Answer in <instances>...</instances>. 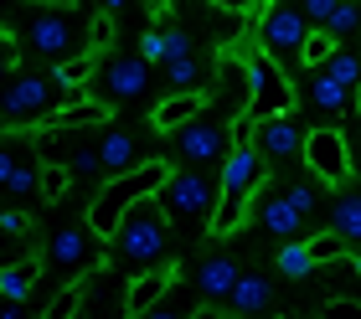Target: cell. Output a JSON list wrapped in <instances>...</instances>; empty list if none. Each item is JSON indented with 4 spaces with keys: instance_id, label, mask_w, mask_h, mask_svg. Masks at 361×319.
I'll list each match as a JSON object with an SVG mask.
<instances>
[{
    "instance_id": "cell-1",
    "label": "cell",
    "mask_w": 361,
    "mask_h": 319,
    "mask_svg": "<svg viewBox=\"0 0 361 319\" xmlns=\"http://www.w3.org/2000/svg\"><path fill=\"white\" fill-rule=\"evenodd\" d=\"M171 227L176 216L166 211V201H160V191L140 196L135 206H129L119 216V232L109 237V263H129V268H145L155 258H166L171 247Z\"/></svg>"
},
{
    "instance_id": "cell-2",
    "label": "cell",
    "mask_w": 361,
    "mask_h": 319,
    "mask_svg": "<svg viewBox=\"0 0 361 319\" xmlns=\"http://www.w3.org/2000/svg\"><path fill=\"white\" fill-rule=\"evenodd\" d=\"M11 31H21L26 46L37 57H47V62H73V57H88V46H98L93 42V21L78 11V0L73 6H37L26 26L11 21Z\"/></svg>"
},
{
    "instance_id": "cell-3",
    "label": "cell",
    "mask_w": 361,
    "mask_h": 319,
    "mask_svg": "<svg viewBox=\"0 0 361 319\" xmlns=\"http://www.w3.org/2000/svg\"><path fill=\"white\" fill-rule=\"evenodd\" d=\"M171 175H176V170H171L166 160H145V165H135V170H124V175H109V186L88 201V216H83V222L98 232V237H114V232H119V216L135 206L140 196L160 191Z\"/></svg>"
},
{
    "instance_id": "cell-4",
    "label": "cell",
    "mask_w": 361,
    "mask_h": 319,
    "mask_svg": "<svg viewBox=\"0 0 361 319\" xmlns=\"http://www.w3.org/2000/svg\"><path fill=\"white\" fill-rule=\"evenodd\" d=\"M62 108V82L57 73H16L6 88V129L47 124Z\"/></svg>"
},
{
    "instance_id": "cell-5",
    "label": "cell",
    "mask_w": 361,
    "mask_h": 319,
    "mask_svg": "<svg viewBox=\"0 0 361 319\" xmlns=\"http://www.w3.org/2000/svg\"><path fill=\"white\" fill-rule=\"evenodd\" d=\"M217 196H222V180L207 175V165H186V170H176L166 186H160V201H166V211L176 222H212V211H217Z\"/></svg>"
},
{
    "instance_id": "cell-6",
    "label": "cell",
    "mask_w": 361,
    "mask_h": 319,
    "mask_svg": "<svg viewBox=\"0 0 361 319\" xmlns=\"http://www.w3.org/2000/svg\"><path fill=\"white\" fill-rule=\"evenodd\" d=\"M42 263H47V273H57V278H83L98 263H109V237H98L88 222L83 227H62V232H52Z\"/></svg>"
},
{
    "instance_id": "cell-7",
    "label": "cell",
    "mask_w": 361,
    "mask_h": 319,
    "mask_svg": "<svg viewBox=\"0 0 361 319\" xmlns=\"http://www.w3.org/2000/svg\"><path fill=\"white\" fill-rule=\"evenodd\" d=\"M305 37H310V15L300 11V0H269L258 15V46L274 62H294L305 52Z\"/></svg>"
},
{
    "instance_id": "cell-8",
    "label": "cell",
    "mask_w": 361,
    "mask_h": 319,
    "mask_svg": "<svg viewBox=\"0 0 361 319\" xmlns=\"http://www.w3.org/2000/svg\"><path fill=\"white\" fill-rule=\"evenodd\" d=\"M171 139H176V155L186 160V165H222L227 160V149H233V124H222V119H202L196 113L191 124H180L171 129Z\"/></svg>"
},
{
    "instance_id": "cell-9",
    "label": "cell",
    "mask_w": 361,
    "mask_h": 319,
    "mask_svg": "<svg viewBox=\"0 0 361 319\" xmlns=\"http://www.w3.org/2000/svg\"><path fill=\"white\" fill-rule=\"evenodd\" d=\"M300 160L310 165V175H315V180H325V186H346V180H351V144H346V134H341L336 124L310 129Z\"/></svg>"
},
{
    "instance_id": "cell-10",
    "label": "cell",
    "mask_w": 361,
    "mask_h": 319,
    "mask_svg": "<svg viewBox=\"0 0 361 319\" xmlns=\"http://www.w3.org/2000/svg\"><path fill=\"white\" fill-rule=\"evenodd\" d=\"M248 113H294V88L284 82V73H279V62L258 46V52L248 57Z\"/></svg>"
},
{
    "instance_id": "cell-11",
    "label": "cell",
    "mask_w": 361,
    "mask_h": 319,
    "mask_svg": "<svg viewBox=\"0 0 361 319\" xmlns=\"http://www.w3.org/2000/svg\"><path fill=\"white\" fill-rule=\"evenodd\" d=\"M150 73L155 62L150 57H114L104 73H98V93L109 98V104H129V98H145V88H150Z\"/></svg>"
},
{
    "instance_id": "cell-12",
    "label": "cell",
    "mask_w": 361,
    "mask_h": 319,
    "mask_svg": "<svg viewBox=\"0 0 361 319\" xmlns=\"http://www.w3.org/2000/svg\"><path fill=\"white\" fill-rule=\"evenodd\" d=\"M253 144L269 160H289V155H305V129L294 124V113H264L253 129Z\"/></svg>"
},
{
    "instance_id": "cell-13",
    "label": "cell",
    "mask_w": 361,
    "mask_h": 319,
    "mask_svg": "<svg viewBox=\"0 0 361 319\" xmlns=\"http://www.w3.org/2000/svg\"><path fill=\"white\" fill-rule=\"evenodd\" d=\"M264 149H258L253 139L248 144H233V149H227V160H222V191H243V196H253L258 186H264Z\"/></svg>"
},
{
    "instance_id": "cell-14",
    "label": "cell",
    "mask_w": 361,
    "mask_h": 319,
    "mask_svg": "<svg viewBox=\"0 0 361 319\" xmlns=\"http://www.w3.org/2000/svg\"><path fill=\"white\" fill-rule=\"evenodd\" d=\"M171 283H176V268H171V273H140V278H129V289H124V314H129V319L155 314V304L171 294Z\"/></svg>"
},
{
    "instance_id": "cell-15",
    "label": "cell",
    "mask_w": 361,
    "mask_h": 319,
    "mask_svg": "<svg viewBox=\"0 0 361 319\" xmlns=\"http://www.w3.org/2000/svg\"><path fill=\"white\" fill-rule=\"evenodd\" d=\"M207 108V98H202V88H186V93H166L160 104L150 108V124L160 129V134H171V129H180V124H191L196 113Z\"/></svg>"
},
{
    "instance_id": "cell-16",
    "label": "cell",
    "mask_w": 361,
    "mask_h": 319,
    "mask_svg": "<svg viewBox=\"0 0 361 319\" xmlns=\"http://www.w3.org/2000/svg\"><path fill=\"white\" fill-rule=\"evenodd\" d=\"M238 278H243V268L233 258H207L196 268V294H202L207 304H227V294H233Z\"/></svg>"
},
{
    "instance_id": "cell-17",
    "label": "cell",
    "mask_w": 361,
    "mask_h": 319,
    "mask_svg": "<svg viewBox=\"0 0 361 319\" xmlns=\"http://www.w3.org/2000/svg\"><path fill=\"white\" fill-rule=\"evenodd\" d=\"M98 155H104V175H124V170H135V165H145L140 160V144H135V134H129V129H104Z\"/></svg>"
},
{
    "instance_id": "cell-18",
    "label": "cell",
    "mask_w": 361,
    "mask_h": 319,
    "mask_svg": "<svg viewBox=\"0 0 361 319\" xmlns=\"http://www.w3.org/2000/svg\"><path fill=\"white\" fill-rule=\"evenodd\" d=\"M310 104H315L320 113H346L351 104H356V93L346 88V82H341V77H331V73H325V67H315V77H310Z\"/></svg>"
},
{
    "instance_id": "cell-19",
    "label": "cell",
    "mask_w": 361,
    "mask_h": 319,
    "mask_svg": "<svg viewBox=\"0 0 361 319\" xmlns=\"http://www.w3.org/2000/svg\"><path fill=\"white\" fill-rule=\"evenodd\" d=\"M269 304H274V283L264 273H243L233 283V294H227V309H233V314H258Z\"/></svg>"
},
{
    "instance_id": "cell-20",
    "label": "cell",
    "mask_w": 361,
    "mask_h": 319,
    "mask_svg": "<svg viewBox=\"0 0 361 319\" xmlns=\"http://www.w3.org/2000/svg\"><path fill=\"white\" fill-rule=\"evenodd\" d=\"M258 222H264L274 237H300V227H305V211L294 206V201L284 196V191H274L269 201H264V211H258Z\"/></svg>"
},
{
    "instance_id": "cell-21",
    "label": "cell",
    "mask_w": 361,
    "mask_h": 319,
    "mask_svg": "<svg viewBox=\"0 0 361 319\" xmlns=\"http://www.w3.org/2000/svg\"><path fill=\"white\" fill-rule=\"evenodd\" d=\"M243 222H248V196H243V191H222V196H217V211H212V222H207V232H212V237H233Z\"/></svg>"
},
{
    "instance_id": "cell-22",
    "label": "cell",
    "mask_w": 361,
    "mask_h": 319,
    "mask_svg": "<svg viewBox=\"0 0 361 319\" xmlns=\"http://www.w3.org/2000/svg\"><path fill=\"white\" fill-rule=\"evenodd\" d=\"M42 268H47V263H37V258L6 263V268H0V294H6V299H26V294H31V283L42 278Z\"/></svg>"
},
{
    "instance_id": "cell-23",
    "label": "cell",
    "mask_w": 361,
    "mask_h": 319,
    "mask_svg": "<svg viewBox=\"0 0 361 319\" xmlns=\"http://www.w3.org/2000/svg\"><path fill=\"white\" fill-rule=\"evenodd\" d=\"M341 52V37H336V31L331 26H310V37H305V52H300V62L310 67V73H315V67H325V62H331Z\"/></svg>"
},
{
    "instance_id": "cell-24",
    "label": "cell",
    "mask_w": 361,
    "mask_h": 319,
    "mask_svg": "<svg viewBox=\"0 0 361 319\" xmlns=\"http://www.w3.org/2000/svg\"><path fill=\"white\" fill-rule=\"evenodd\" d=\"M0 180H6V191L26 196V191L42 186V165H37V170H26V165L16 160V149H6V155H0Z\"/></svg>"
},
{
    "instance_id": "cell-25",
    "label": "cell",
    "mask_w": 361,
    "mask_h": 319,
    "mask_svg": "<svg viewBox=\"0 0 361 319\" xmlns=\"http://www.w3.org/2000/svg\"><path fill=\"white\" fill-rule=\"evenodd\" d=\"M331 227H336L346 242H361V191L341 196L336 206H331Z\"/></svg>"
},
{
    "instance_id": "cell-26",
    "label": "cell",
    "mask_w": 361,
    "mask_h": 319,
    "mask_svg": "<svg viewBox=\"0 0 361 319\" xmlns=\"http://www.w3.org/2000/svg\"><path fill=\"white\" fill-rule=\"evenodd\" d=\"M279 273L284 278H310L315 273V258H310V247L300 237H284V247H279Z\"/></svg>"
},
{
    "instance_id": "cell-27",
    "label": "cell",
    "mask_w": 361,
    "mask_h": 319,
    "mask_svg": "<svg viewBox=\"0 0 361 319\" xmlns=\"http://www.w3.org/2000/svg\"><path fill=\"white\" fill-rule=\"evenodd\" d=\"M160 77L171 82V93H186V88H202V67H196V57H171V62H160Z\"/></svg>"
},
{
    "instance_id": "cell-28",
    "label": "cell",
    "mask_w": 361,
    "mask_h": 319,
    "mask_svg": "<svg viewBox=\"0 0 361 319\" xmlns=\"http://www.w3.org/2000/svg\"><path fill=\"white\" fill-rule=\"evenodd\" d=\"M73 180H78V175H73V165H68V160H62V165H57V160H47V165H42V186H37V196H42V201H62Z\"/></svg>"
},
{
    "instance_id": "cell-29",
    "label": "cell",
    "mask_w": 361,
    "mask_h": 319,
    "mask_svg": "<svg viewBox=\"0 0 361 319\" xmlns=\"http://www.w3.org/2000/svg\"><path fill=\"white\" fill-rule=\"evenodd\" d=\"M305 247H310V258H315V263H341V258H346V247H351V242H346V237H341V232L331 227V237H310Z\"/></svg>"
},
{
    "instance_id": "cell-30",
    "label": "cell",
    "mask_w": 361,
    "mask_h": 319,
    "mask_svg": "<svg viewBox=\"0 0 361 319\" xmlns=\"http://www.w3.org/2000/svg\"><path fill=\"white\" fill-rule=\"evenodd\" d=\"M325 73L341 77V82H346V88L356 93V82H361V52H336L331 62H325Z\"/></svg>"
},
{
    "instance_id": "cell-31",
    "label": "cell",
    "mask_w": 361,
    "mask_h": 319,
    "mask_svg": "<svg viewBox=\"0 0 361 319\" xmlns=\"http://www.w3.org/2000/svg\"><path fill=\"white\" fill-rule=\"evenodd\" d=\"M325 26H331L336 37H356V31H361V0H341L336 15H331Z\"/></svg>"
},
{
    "instance_id": "cell-32",
    "label": "cell",
    "mask_w": 361,
    "mask_h": 319,
    "mask_svg": "<svg viewBox=\"0 0 361 319\" xmlns=\"http://www.w3.org/2000/svg\"><path fill=\"white\" fill-rule=\"evenodd\" d=\"M73 175H98L104 170V155H98V144H88V139H78V149H73Z\"/></svg>"
},
{
    "instance_id": "cell-33",
    "label": "cell",
    "mask_w": 361,
    "mask_h": 319,
    "mask_svg": "<svg viewBox=\"0 0 361 319\" xmlns=\"http://www.w3.org/2000/svg\"><path fill=\"white\" fill-rule=\"evenodd\" d=\"M78 299H83V294H78V283H68V289H62L52 304H47V314H42V319H68V314L78 309Z\"/></svg>"
},
{
    "instance_id": "cell-34",
    "label": "cell",
    "mask_w": 361,
    "mask_h": 319,
    "mask_svg": "<svg viewBox=\"0 0 361 319\" xmlns=\"http://www.w3.org/2000/svg\"><path fill=\"white\" fill-rule=\"evenodd\" d=\"M88 77H93V62H88V57L57 62V82H88Z\"/></svg>"
},
{
    "instance_id": "cell-35",
    "label": "cell",
    "mask_w": 361,
    "mask_h": 319,
    "mask_svg": "<svg viewBox=\"0 0 361 319\" xmlns=\"http://www.w3.org/2000/svg\"><path fill=\"white\" fill-rule=\"evenodd\" d=\"M336 6H341V0H300V11L310 15V26H325L336 15Z\"/></svg>"
},
{
    "instance_id": "cell-36",
    "label": "cell",
    "mask_w": 361,
    "mask_h": 319,
    "mask_svg": "<svg viewBox=\"0 0 361 319\" xmlns=\"http://www.w3.org/2000/svg\"><path fill=\"white\" fill-rule=\"evenodd\" d=\"M284 196H289V201H294V206H300L305 216L315 211V201H320V196H315V186H305V180H300V186H284Z\"/></svg>"
},
{
    "instance_id": "cell-37",
    "label": "cell",
    "mask_w": 361,
    "mask_h": 319,
    "mask_svg": "<svg viewBox=\"0 0 361 319\" xmlns=\"http://www.w3.org/2000/svg\"><path fill=\"white\" fill-rule=\"evenodd\" d=\"M140 52L150 57V62H166V31H145V37H140Z\"/></svg>"
},
{
    "instance_id": "cell-38",
    "label": "cell",
    "mask_w": 361,
    "mask_h": 319,
    "mask_svg": "<svg viewBox=\"0 0 361 319\" xmlns=\"http://www.w3.org/2000/svg\"><path fill=\"white\" fill-rule=\"evenodd\" d=\"M186 52H191V37H186L180 26H171V31H166V62H171V57H186Z\"/></svg>"
},
{
    "instance_id": "cell-39",
    "label": "cell",
    "mask_w": 361,
    "mask_h": 319,
    "mask_svg": "<svg viewBox=\"0 0 361 319\" xmlns=\"http://www.w3.org/2000/svg\"><path fill=\"white\" fill-rule=\"evenodd\" d=\"M26 227H31V216H26V211H6V216H0V232H6V237H21Z\"/></svg>"
},
{
    "instance_id": "cell-40",
    "label": "cell",
    "mask_w": 361,
    "mask_h": 319,
    "mask_svg": "<svg viewBox=\"0 0 361 319\" xmlns=\"http://www.w3.org/2000/svg\"><path fill=\"white\" fill-rule=\"evenodd\" d=\"M207 6H217V11H227V15H253L258 0H207Z\"/></svg>"
},
{
    "instance_id": "cell-41",
    "label": "cell",
    "mask_w": 361,
    "mask_h": 319,
    "mask_svg": "<svg viewBox=\"0 0 361 319\" xmlns=\"http://www.w3.org/2000/svg\"><path fill=\"white\" fill-rule=\"evenodd\" d=\"M145 6H150V15H166V11H171V0H145Z\"/></svg>"
},
{
    "instance_id": "cell-42",
    "label": "cell",
    "mask_w": 361,
    "mask_h": 319,
    "mask_svg": "<svg viewBox=\"0 0 361 319\" xmlns=\"http://www.w3.org/2000/svg\"><path fill=\"white\" fill-rule=\"evenodd\" d=\"M98 6H104V11L114 15V11H124V6H129V0H98Z\"/></svg>"
},
{
    "instance_id": "cell-43",
    "label": "cell",
    "mask_w": 361,
    "mask_h": 319,
    "mask_svg": "<svg viewBox=\"0 0 361 319\" xmlns=\"http://www.w3.org/2000/svg\"><path fill=\"white\" fill-rule=\"evenodd\" d=\"M346 263H351V273H361V253H351V258H346Z\"/></svg>"
},
{
    "instance_id": "cell-44",
    "label": "cell",
    "mask_w": 361,
    "mask_h": 319,
    "mask_svg": "<svg viewBox=\"0 0 361 319\" xmlns=\"http://www.w3.org/2000/svg\"><path fill=\"white\" fill-rule=\"evenodd\" d=\"M356 108H361V82H356Z\"/></svg>"
},
{
    "instance_id": "cell-45",
    "label": "cell",
    "mask_w": 361,
    "mask_h": 319,
    "mask_svg": "<svg viewBox=\"0 0 361 319\" xmlns=\"http://www.w3.org/2000/svg\"><path fill=\"white\" fill-rule=\"evenodd\" d=\"M356 149H361V129H356Z\"/></svg>"
}]
</instances>
